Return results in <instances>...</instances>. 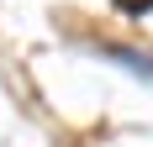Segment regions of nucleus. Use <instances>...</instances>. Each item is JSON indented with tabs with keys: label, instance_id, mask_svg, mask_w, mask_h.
I'll use <instances>...</instances> for the list:
<instances>
[{
	"label": "nucleus",
	"instance_id": "1",
	"mask_svg": "<svg viewBox=\"0 0 153 147\" xmlns=\"http://www.w3.org/2000/svg\"><path fill=\"white\" fill-rule=\"evenodd\" d=\"M111 5H116V11H127V16H143L153 0H111Z\"/></svg>",
	"mask_w": 153,
	"mask_h": 147
}]
</instances>
